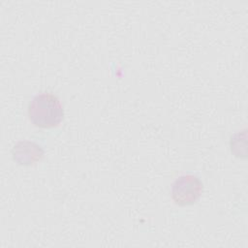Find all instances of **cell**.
Returning <instances> with one entry per match:
<instances>
[{
	"label": "cell",
	"mask_w": 248,
	"mask_h": 248,
	"mask_svg": "<svg viewBox=\"0 0 248 248\" xmlns=\"http://www.w3.org/2000/svg\"><path fill=\"white\" fill-rule=\"evenodd\" d=\"M30 121L40 128L57 126L64 117V108L58 97L51 92L35 95L28 105Z\"/></svg>",
	"instance_id": "1"
},
{
	"label": "cell",
	"mask_w": 248,
	"mask_h": 248,
	"mask_svg": "<svg viewBox=\"0 0 248 248\" xmlns=\"http://www.w3.org/2000/svg\"><path fill=\"white\" fill-rule=\"evenodd\" d=\"M203 184L194 174H183L177 177L171 185V198L181 206L194 204L201 197Z\"/></svg>",
	"instance_id": "2"
},
{
	"label": "cell",
	"mask_w": 248,
	"mask_h": 248,
	"mask_svg": "<svg viewBox=\"0 0 248 248\" xmlns=\"http://www.w3.org/2000/svg\"><path fill=\"white\" fill-rule=\"evenodd\" d=\"M11 152L13 159L23 166H30L39 162L45 154L42 146L31 140L17 141Z\"/></svg>",
	"instance_id": "3"
}]
</instances>
